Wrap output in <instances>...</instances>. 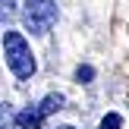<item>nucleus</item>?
Instances as JSON below:
<instances>
[{"mask_svg":"<svg viewBox=\"0 0 129 129\" xmlns=\"http://www.w3.org/2000/svg\"><path fill=\"white\" fill-rule=\"evenodd\" d=\"M60 129H73V126H60Z\"/></svg>","mask_w":129,"mask_h":129,"instance_id":"nucleus-9","label":"nucleus"},{"mask_svg":"<svg viewBox=\"0 0 129 129\" xmlns=\"http://www.w3.org/2000/svg\"><path fill=\"white\" fill-rule=\"evenodd\" d=\"M19 129H41V117H38L35 110H25L22 117H19Z\"/></svg>","mask_w":129,"mask_h":129,"instance_id":"nucleus-5","label":"nucleus"},{"mask_svg":"<svg viewBox=\"0 0 129 129\" xmlns=\"http://www.w3.org/2000/svg\"><path fill=\"white\" fill-rule=\"evenodd\" d=\"M76 79H79V82H91L94 79V69L91 66H79V69H76Z\"/></svg>","mask_w":129,"mask_h":129,"instance_id":"nucleus-8","label":"nucleus"},{"mask_svg":"<svg viewBox=\"0 0 129 129\" xmlns=\"http://www.w3.org/2000/svg\"><path fill=\"white\" fill-rule=\"evenodd\" d=\"M63 104H66V98L63 94H47V98L38 104V117H50V113H57V110H63Z\"/></svg>","mask_w":129,"mask_h":129,"instance_id":"nucleus-3","label":"nucleus"},{"mask_svg":"<svg viewBox=\"0 0 129 129\" xmlns=\"http://www.w3.org/2000/svg\"><path fill=\"white\" fill-rule=\"evenodd\" d=\"M3 54H6V63L10 69L16 73V79H31L35 76V57H31V47L25 44V38L19 31H6L3 35Z\"/></svg>","mask_w":129,"mask_h":129,"instance_id":"nucleus-1","label":"nucleus"},{"mask_svg":"<svg viewBox=\"0 0 129 129\" xmlns=\"http://www.w3.org/2000/svg\"><path fill=\"white\" fill-rule=\"evenodd\" d=\"M13 13H16V0H0V19H13Z\"/></svg>","mask_w":129,"mask_h":129,"instance_id":"nucleus-7","label":"nucleus"},{"mask_svg":"<svg viewBox=\"0 0 129 129\" xmlns=\"http://www.w3.org/2000/svg\"><path fill=\"white\" fill-rule=\"evenodd\" d=\"M123 126V117L120 113H107L104 120H101V129H120Z\"/></svg>","mask_w":129,"mask_h":129,"instance_id":"nucleus-6","label":"nucleus"},{"mask_svg":"<svg viewBox=\"0 0 129 129\" xmlns=\"http://www.w3.org/2000/svg\"><path fill=\"white\" fill-rule=\"evenodd\" d=\"M0 129H19V113L13 104H0Z\"/></svg>","mask_w":129,"mask_h":129,"instance_id":"nucleus-4","label":"nucleus"},{"mask_svg":"<svg viewBox=\"0 0 129 129\" xmlns=\"http://www.w3.org/2000/svg\"><path fill=\"white\" fill-rule=\"evenodd\" d=\"M22 22L31 35H47L57 22V3L54 0H25Z\"/></svg>","mask_w":129,"mask_h":129,"instance_id":"nucleus-2","label":"nucleus"}]
</instances>
